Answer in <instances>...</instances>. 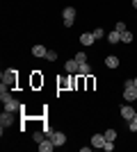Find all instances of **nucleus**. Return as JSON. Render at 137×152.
Listing matches in <instances>:
<instances>
[{
    "mask_svg": "<svg viewBox=\"0 0 137 152\" xmlns=\"http://www.w3.org/2000/svg\"><path fill=\"white\" fill-rule=\"evenodd\" d=\"M105 66H107V68H117L119 66V57H114V55L105 57Z\"/></svg>",
    "mask_w": 137,
    "mask_h": 152,
    "instance_id": "nucleus-15",
    "label": "nucleus"
},
{
    "mask_svg": "<svg viewBox=\"0 0 137 152\" xmlns=\"http://www.w3.org/2000/svg\"><path fill=\"white\" fill-rule=\"evenodd\" d=\"M0 100L5 102V104H7L9 100H14V98H12V93L7 91V84H2V86H0Z\"/></svg>",
    "mask_w": 137,
    "mask_h": 152,
    "instance_id": "nucleus-11",
    "label": "nucleus"
},
{
    "mask_svg": "<svg viewBox=\"0 0 137 152\" xmlns=\"http://www.w3.org/2000/svg\"><path fill=\"white\" fill-rule=\"evenodd\" d=\"M114 30H117V32H126V23H117V25H114Z\"/></svg>",
    "mask_w": 137,
    "mask_h": 152,
    "instance_id": "nucleus-24",
    "label": "nucleus"
},
{
    "mask_svg": "<svg viewBox=\"0 0 137 152\" xmlns=\"http://www.w3.org/2000/svg\"><path fill=\"white\" fill-rule=\"evenodd\" d=\"M78 75H82V77H87V75H91V66H89V64H80V66H78Z\"/></svg>",
    "mask_w": 137,
    "mask_h": 152,
    "instance_id": "nucleus-12",
    "label": "nucleus"
},
{
    "mask_svg": "<svg viewBox=\"0 0 137 152\" xmlns=\"http://www.w3.org/2000/svg\"><path fill=\"white\" fill-rule=\"evenodd\" d=\"M105 134H94V136H91V148H103L105 145Z\"/></svg>",
    "mask_w": 137,
    "mask_h": 152,
    "instance_id": "nucleus-6",
    "label": "nucleus"
},
{
    "mask_svg": "<svg viewBox=\"0 0 137 152\" xmlns=\"http://www.w3.org/2000/svg\"><path fill=\"white\" fill-rule=\"evenodd\" d=\"M133 84H135V80H126V82H124V89H128V86H133Z\"/></svg>",
    "mask_w": 137,
    "mask_h": 152,
    "instance_id": "nucleus-28",
    "label": "nucleus"
},
{
    "mask_svg": "<svg viewBox=\"0 0 137 152\" xmlns=\"http://www.w3.org/2000/svg\"><path fill=\"white\" fill-rule=\"evenodd\" d=\"M103 34H105V32H103V27H96V30H94V37H96V39H101Z\"/></svg>",
    "mask_w": 137,
    "mask_h": 152,
    "instance_id": "nucleus-22",
    "label": "nucleus"
},
{
    "mask_svg": "<svg viewBox=\"0 0 137 152\" xmlns=\"http://www.w3.org/2000/svg\"><path fill=\"white\" fill-rule=\"evenodd\" d=\"M39 150L41 152H50V150H55V143H53V139H44L39 143Z\"/></svg>",
    "mask_w": 137,
    "mask_h": 152,
    "instance_id": "nucleus-9",
    "label": "nucleus"
},
{
    "mask_svg": "<svg viewBox=\"0 0 137 152\" xmlns=\"http://www.w3.org/2000/svg\"><path fill=\"white\" fill-rule=\"evenodd\" d=\"M128 129H130V132H137V123L135 121H128Z\"/></svg>",
    "mask_w": 137,
    "mask_h": 152,
    "instance_id": "nucleus-23",
    "label": "nucleus"
},
{
    "mask_svg": "<svg viewBox=\"0 0 137 152\" xmlns=\"http://www.w3.org/2000/svg\"><path fill=\"white\" fill-rule=\"evenodd\" d=\"M121 41H124V43H133V32H121Z\"/></svg>",
    "mask_w": 137,
    "mask_h": 152,
    "instance_id": "nucleus-17",
    "label": "nucleus"
},
{
    "mask_svg": "<svg viewBox=\"0 0 137 152\" xmlns=\"http://www.w3.org/2000/svg\"><path fill=\"white\" fill-rule=\"evenodd\" d=\"M50 139H53V143H55V148H62L66 143V134L64 132H53Z\"/></svg>",
    "mask_w": 137,
    "mask_h": 152,
    "instance_id": "nucleus-3",
    "label": "nucleus"
},
{
    "mask_svg": "<svg viewBox=\"0 0 137 152\" xmlns=\"http://www.w3.org/2000/svg\"><path fill=\"white\" fill-rule=\"evenodd\" d=\"M62 16H64V25L66 27H71L73 23H76V9H73V7H66L64 12H62Z\"/></svg>",
    "mask_w": 137,
    "mask_h": 152,
    "instance_id": "nucleus-1",
    "label": "nucleus"
},
{
    "mask_svg": "<svg viewBox=\"0 0 137 152\" xmlns=\"http://www.w3.org/2000/svg\"><path fill=\"white\" fill-rule=\"evenodd\" d=\"M103 150L112 152V150H114V141H105V145H103Z\"/></svg>",
    "mask_w": 137,
    "mask_h": 152,
    "instance_id": "nucleus-21",
    "label": "nucleus"
},
{
    "mask_svg": "<svg viewBox=\"0 0 137 152\" xmlns=\"http://www.w3.org/2000/svg\"><path fill=\"white\" fill-rule=\"evenodd\" d=\"M135 86H137V77H135Z\"/></svg>",
    "mask_w": 137,
    "mask_h": 152,
    "instance_id": "nucleus-31",
    "label": "nucleus"
},
{
    "mask_svg": "<svg viewBox=\"0 0 137 152\" xmlns=\"http://www.w3.org/2000/svg\"><path fill=\"white\" fill-rule=\"evenodd\" d=\"M76 61H78V64H85L87 61V52H78V55H76Z\"/></svg>",
    "mask_w": 137,
    "mask_h": 152,
    "instance_id": "nucleus-18",
    "label": "nucleus"
},
{
    "mask_svg": "<svg viewBox=\"0 0 137 152\" xmlns=\"http://www.w3.org/2000/svg\"><path fill=\"white\" fill-rule=\"evenodd\" d=\"M78 66H80V64L76 61V59H69V61L64 64V68H66V73H71V75H78Z\"/></svg>",
    "mask_w": 137,
    "mask_h": 152,
    "instance_id": "nucleus-7",
    "label": "nucleus"
},
{
    "mask_svg": "<svg viewBox=\"0 0 137 152\" xmlns=\"http://www.w3.org/2000/svg\"><path fill=\"white\" fill-rule=\"evenodd\" d=\"M32 55H34V57H46V55H48V48H44V45H34Z\"/></svg>",
    "mask_w": 137,
    "mask_h": 152,
    "instance_id": "nucleus-13",
    "label": "nucleus"
},
{
    "mask_svg": "<svg viewBox=\"0 0 137 152\" xmlns=\"http://www.w3.org/2000/svg\"><path fill=\"white\" fill-rule=\"evenodd\" d=\"M94 41H96L94 32H85V34H80V43H82V45H91Z\"/></svg>",
    "mask_w": 137,
    "mask_h": 152,
    "instance_id": "nucleus-8",
    "label": "nucleus"
},
{
    "mask_svg": "<svg viewBox=\"0 0 137 152\" xmlns=\"http://www.w3.org/2000/svg\"><path fill=\"white\" fill-rule=\"evenodd\" d=\"M46 59H48V61H57V52H55V50H48Z\"/></svg>",
    "mask_w": 137,
    "mask_h": 152,
    "instance_id": "nucleus-19",
    "label": "nucleus"
},
{
    "mask_svg": "<svg viewBox=\"0 0 137 152\" xmlns=\"http://www.w3.org/2000/svg\"><path fill=\"white\" fill-rule=\"evenodd\" d=\"M133 121H135V123H137V111H135V118H133Z\"/></svg>",
    "mask_w": 137,
    "mask_h": 152,
    "instance_id": "nucleus-30",
    "label": "nucleus"
},
{
    "mask_svg": "<svg viewBox=\"0 0 137 152\" xmlns=\"http://www.w3.org/2000/svg\"><path fill=\"white\" fill-rule=\"evenodd\" d=\"M32 84H34V86H39V84H41V77L34 75V77H32Z\"/></svg>",
    "mask_w": 137,
    "mask_h": 152,
    "instance_id": "nucleus-27",
    "label": "nucleus"
},
{
    "mask_svg": "<svg viewBox=\"0 0 137 152\" xmlns=\"http://www.w3.org/2000/svg\"><path fill=\"white\" fill-rule=\"evenodd\" d=\"M5 109H7V111H14V114H16V111L21 109V102H19V100H9V102L5 104Z\"/></svg>",
    "mask_w": 137,
    "mask_h": 152,
    "instance_id": "nucleus-14",
    "label": "nucleus"
},
{
    "mask_svg": "<svg viewBox=\"0 0 137 152\" xmlns=\"http://www.w3.org/2000/svg\"><path fill=\"white\" fill-rule=\"evenodd\" d=\"M105 139H107V141H114V139H117V132H114V129H107V132H105Z\"/></svg>",
    "mask_w": 137,
    "mask_h": 152,
    "instance_id": "nucleus-20",
    "label": "nucleus"
},
{
    "mask_svg": "<svg viewBox=\"0 0 137 152\" xmlns=\"http://www.w3.org/2000/svg\"><path fill=\"white\" fill-rule=\"evenodd\" d=\"M34 141H37V143H41V141H44V134H41V132H34Z\"/></svg>",
    "mask_w": 137,
    "mask_h": 152,
    "instance_id": "nucleus-25",
    "label": "nucleus"
},
{
    "mask_svg": "<svg viewBox=\"0 0 137 152\" xmlns=\"http://www.w3.org/2000/svg\"><path fill=\"white\" fill-rule=\"evenodd\" d=\"M133 7H135V9H137V0H133Z\"/></svg>",
    "mask_w": 137,
    "mask_h": 152,
    "instance_id": "nucleus-29",
    "label": "nucleus"
},
{
    "mask_svg": "<svg viewBox=\"0 0 137 152\" xmlns=\"http://www.w3.org/2000/svg\"><path fill=\"white\" fill-rule=\"evenodd\" d=\"M87 89H94V77L87 75Z\"/></svg>",
    "mask_w": 137,
    "mask_h": 152,
    "instance_id": "nucleus-26",
    "label": "nucleus"
},
{
    "mask_svg": "<svg viewBox=\"0 0 137 152\" xmlns=\"http://www.w3.org/2000/svg\"><path fill=\"white\" fill-rule=\"evenodd\" d=\"M12 123H14V111H7V109H5V114L0 116V125H2V127H9Z\"/></svg>",
    "mask_w": 137,
    "mask_h": 152,
    "instance_id": "nucleus-4",
    "label": "nucleus"
},
{
    "mask_svg": "<svg viewBox=\"0 0 137 152\" xmlns=\"http://www.w3.org/2000/svg\"><path fill=\"white\" fill-rule=\"evenodd\" d=\"M107 41H110V43H119V41H121V32L112 30L110 34H107Z\"/></svg>",
    "mask_w": 137,
    "mask_h": 152,
    "instance_id": "nucleus-16",
    "label": "nucleus"
},
{
    "mask_svg": "<svg viewBox=\"0 0 137 152\" xmlns=\"http://www.w3.org/2000/svg\"><path fill=\"white\" fill-rule=\"evenodd\" d=\"M2 84H7V86H14V84H16V70L14 68L2 73Z\"/></svg>",
    "mask_w": 137,
    "mask_h": 152,
    "instance_id": "nucleus-2",
    "label": "nucleus"
},
{
    "mask_svg": "<svg viewBox=\"0 0 137 152\" xmlns=\"http://www.w3.org/2000/svg\"><path fill=\"white\" fill-rule=\"evenodd\" d=\"M124 98H126L128 102H135V100H137V86H135V84H133V86H128V89L124 91Z\"/></svg>",
    "mask_w": 137,
    "mask_h": 152,
    "instance_id": "nucleus-5",
    "label": "nucleus"
},
{
    "mask_svg": "<svg viewBox=\"0 0 137 152\" xmlns=\"http://www.w3.org/2000/svg\"><path fill=\"white\" fill-rule=\"evenodd\" d=\"M135 111H137V109L128 107V104H126V107H121V116H124L126 121H133V118H135Z\"/></svg>",
    "mask_w": 137,
    "mask_h": 152,
    "instance_id": "nucleus-10",
    "label": "nucleus"
}]
</instances>
